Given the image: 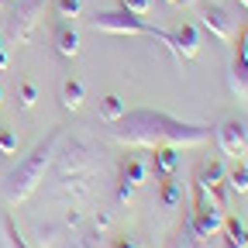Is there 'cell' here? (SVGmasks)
<instances>
[{
  "label": "cell",
  "mask_w": 248,
  "mask_h": 248,
  "mask_svg": "<svg viewBox=\"0 0 248 248\" xmlns=\"http://www.w3.org/2000/svg\"><path fill=\"white\" fill-rule=\"evenodd\" d=\"M210 124H190V121H179L166 110H124L114 128L110 138L117 145H131V148H159V145H176V148H200L210 141Z\"/></svg>",
  "instance_id": "obj_1"
},
{
  "label": "cell",
  "mask_w": 248,
  "mask_h": 248,
  "mask_svg": "<svg viewBox=\"0 0 248 248\" xmlns=\"http://www.w3.org/2000/svg\"><path fill=\"white\" fill-rule=\"evenodd\" d=\"M62 152L55 148V179H52V193L66 203H76L83 197L93 193L97 186V176H100V148L93 145L90 138H66L62 135Z\"/></svg>",
  "instance_id": "obj_2"
},
{
  "label": "cell",
  "mask_w": 248,
  "mask_h": 248,
  "mask_svg": "<svg viewBox=\"0 0 248 248\" xmlns=\"http://www.w3.org/2000/svg\"><path fill=\"white\" fill-rule=\"evenodd\" d=\"M59 141H62V128H52L35 148H31V155H24V159L17 162V169L7 172V179H4V200H7V207H17L31 193H38V186L45 183V172L52 169Z\"/></svg>",
  "instance_id": "obj_3"
},
{
  "label": "cell",
  "mask_w": 248,
  "mask_h": 248,
  "mask_svg": "<svg viewBox=\"0 0 248 248\" xmlns=\"http://www.w3.org/2000/svg\"><path fill=\"white\" fill-rule=\"evenodd\" d=\"M90 28H93V31H104V35H148V38H159L162 45H169V31L152 28V24H145L138 14H128V11L97 14V17H90Z\"/></svg>",
  "instance_id": "obj_4"
},
{
  "label": "cell",
  "mask_w": 248,
  "mask_h": 248,
  "mask_svg": "<svg viewBox=\"0 0 248 248\" xmlns=\"http://www.w3.org/2000/svg\"><path fill=\"white\" fill-rule=\"evenodd\" d=\"M45 4L48 0H17V7L4 17V35H7L11 45H24L35 35V28L45 17Z\"/></svg>",
  "instance_id": "obj_5"
},
{
  "label": "cell",
  "mask_w": 248,
  "mask_h": 248,
  "mask_svg": "<svg viewBox=\"0 0 248 248\" xmlns=\"http://www.w3.org/2000/svg\"><path fill=\"white\" fill-rule=\"evenodd\" d=\"M152 176V166L145 159V152H135V155H124L121 162V172H117V203H131L135 190Z\"/></svg>",
  "instance_id": "obj_6"
},
{
  "label": "cell",
  "mask_w": 248,
  "mask_h": 248,
  "mask_svg": "<svg viewBox=\"0 0 248 248\" xmlns=\"http://www.w3.org/2000/svg\"><path fill=\"white\" fill-rule=\"evenodd\" d=\"M214 138H217V145H221V152L228 159H241L248 152V124L241 117H224L214 128Z\"/></svg>",
  "instance_id": "obj_7"
},
{
  "label": "cell",
  "mask_w": 248,
  "mask_h": 248,
  "mask_svg": "<svg viewBox=\"0 0 248 248\" xmlns=\"http://www.w3.org/2000/svg\"><path fill=\"white\" fill-rule=\"evenodd\" d=\"M224 228V210H217L210 203H200L190 210V217H186V231H190L197 241H207V238H217Z\"/></svg>",
  "instance_id": "obj_8"
},
{
  "label": "cell",
  "mask_w": 248,
  "mask_h": 248,
  "mask_svg": "<svg viewBox=\"0 0 248 248\" xmlns=\"http://www.w3.org/2000/svg\"><path fill=\"white\" fill-rule=\"evenodd\" d=\"M197 7H200V24L210 31L217 42H231L234 38V21H231V14L221 4H207V0H200Z\"/></svg>",
  "instance_id": "obj_9"
},
{
  "label": "cell",
  "mask_w": 248,
  "mask_h": 248,
  "mask_svg": "<svg viewBox=\"0 0 248 248\" xmlns=\"http://www.w3.org/2000/svg\"><path fill=\"white\" fill-rule=\"evenodd\" d=\"M169 48L176 52V59H183V62H190V59H197L200 55V31H197V24H179L176 31H169Z\"/></svg>",
  "instance_id": "obj_10"
},
{
  "label": "cell",
  "mask_w": 248,
  "mask_h": 248,
  "mask_svg": "<svg viewBox=\"0 0 248 248\" xmlns=\"http://www.w3.org/2000/svg\"><path fill=\"white\" fill-rule=\"evenodd\" d=\"M155 179H166L179 169V148L176 145H159V148H152V159H148Z\"/></svg>",
  "instance_id": "obj_11"
},
{
  "label": "cell",
  "mask_w": 248,
  "mask_h": 248,
  "mask_svg": "<svg viewBox=\"0 0 248 248\" xmlns=\"http://www.w3.org/2000/svg\"><path fill=\"white\" fill-rule=\"evenodd\" d=\"M55 52H59L62 59L79 55V35H76V28H73L69 21H59V24H55Z\"/></svg>",
  "instance_id": "obj_12"
},
{
  "label": "cell",
  "mask_w": 248,
  "mask_h": 248,
  "mask_svg": "<svg viewBox=\"0 0 248 248\" xmlns=\"http://www.w3.org/2000/svg\"><path fill=\"white\" fill-rule=\"evenodd\" d=\"M83 100H86V86H83V79H62V90H59V104L66 107V110H79L83 107Z\"/></svg>",
  "instance_id": "obj_13"
},
{
  "label": "cell",
  "mask_w": 248,
  "mask_h": 248,
  "mask_svg": "<svg viewBox=\"0 0 248 248\" xmlns=\"http://www.w3.org/2000/svg\"><path fill=\"white\" fill-rule=\"evenodd\" d=\"M179 203H183V183H179L176 172H172V176L159 179V207H162V210H176Z\"/></svg>",
  "instance_id": "obj_14"
},
{
  "label": "cell",
  "mask_w": 248,
  "mask_h": 248,
  "mask_svg": "<svg viewBox=\"0 0 248 248\" xmlns=\"http://www.w3.org/2000/svg\"><path fill=\"white\" fill-rule=\"evenodd\" d=\"M224 241L228 248H248V228L238 221V217H224Z\"/></svg>",
  "instance_id": "obj_15"
},
{
  "label": "cell",
  "mask_w": 248,
  "mask_h": 248,
  "mask_svg": "<svg viewBox=\"0 0 248 248\" xmlns=\"http://www.w3.org/2000/svg\"><path fill=\"white\" fill-rule=\"evenodd\" d=\"M224 176H228V169H224V162H203L200 166V172H197V186H224Z\"/></svg>",
  "instance_id": "obj_16"
},
{
  "label": "cell",
  "mask_w": 248,
  "mask_h": 248,
  "mask_svg": "<svg viewBox=\"0 0 248 248\" xmlns=\"http://www.w3.org/2000/svg\"><path fill=\"white\" fill-rule=\"evenodd\" d=\"M0 245H4V248H31V245L21 238V231H17V224L11 221V217L0 221Z\"/></svg>",
  "instance_id": "obj_17"
},
{
  "label": "cell",
  "mask_w": 248,
  "mask_h": 248,
  "mask_svg": "<svg viewBox=\"0 0 248 248\" xmlns=\"http://www.w3.org/2000/svg\"><path fill=\"white\" fill-rule=\"evenodd\" d=\"M224 183L231 186L234 193H248V162L245 159H234V169L224 176Z\"/></svg>",
  "instance_id": "obj_18"
},
{
  "label": "cell",
  "mask_w": 248,
  "mask_h": 248,
  "mask_svg": "<svg viewBox=\"0 0 248 248\" xmlns=\"http://www.w3.org/2000/svg\"><path fill=\"white\" fill-rule=\"evenodd\" d=\"M124 110H128V107H124V100L117 97V93H107V97L100 100V121H104V124H114Z\"/></svg>",
  "instance_id": "obj_19"
},
{
  "label": "cell",
  "mask_w": 248,
  "mask_h": 248,
  "mask_svg": "<svg viewBox=\"0 0 248 248\" xmlns=\"http://www.w3.org/2000/svg\"><path fill=\"white\" fill-rule=\"evenodd\" d=\"M69 248H107V245H104V231L86 228V231H79V234L69 241Z\"/></svg>",
  "instance_id": "obj_20"
},
{
  "label": "cell",
  "mask_w": 248,
  "mask_h": 248,
  "mask_svg": "<svg viewBox=\"0 0 248 248\" xmlns=\"http://www.w3.org/2000/svg\"><path fill=\"white\" fill-rule=\"evenodd\" d=\"M228 90L234 93V97H238L241 104H248V76H245V73H241L238 66H234V69L228 73Z\"/></svg>",
  "instance_id": "obj_21"
},
{
  "label": "cell",
  "mask_w": 248,
  "mask_h": 248,
  "mask_svg": "<svg viewBox=\"0 0 248 248\" xmlns=\"http://www.w3.org/2000/svg\"><path fill=\"white\" fill-rule=\"evenodd\" d=\"M17 100H21V107H24V110H31V107L38 104V86L31 83V79H24V83L17 86Z\"/></svg>",
  "instance_id": "obj_22"
},
{
  "label": "cell",
  "mask_w": 248,
  "mask_h": 248,
  "mask_svg": "<svg viewBox=\"0 0 248 248\" xmlns=\"http://www.w3.org/2000/svg\"><path fill=\"white\" fill-rule=\"evenodd\" d=\"M55 11H59V17H62V21L79 17V11H83V0H55Z\"/></svg>",
  "instance_id": "obj_23"
},
{
  "label": "cell",
  "mask_w": 248,
  "mask_h": 248,
  "mask_svg": "<svg viewBox=\"0 0 248 248\" xmlns=\"http://www.w3.org/2000/svg\"><path fill=\"white\" fill-rule=\"evenodd\" d=\"M59 231H62L59 224H38V228H35V234H38V248H52V241H55Z\"/></svg>",
  "instance_id": "obj_24"
},
{
  "label": "cell",
  "mask_w": 248,
  "mask_h": 248,
  "mask_svg": "<svg viewBox=\"0 0 248 248\" xmlns=\"http://www.w3.org/2000/svg\"><path fill=\"white\" fill-rule=\"evenodd\" d=\"M17 152V135L11 128H0V155H14Z\"/></svg>",
  "instance_id": "obj_25"
},
{
  "label": "cell",
  "mask_w": 248,
  "mask_h": 248,
  "mask_svg": "<svg viewBox=\"0 0 248 248\" xmlns=\"http://www.w3.org/2000/svg\"><path fill=\"white\" fill-rule=\"evenodd\" d=\"M234 66L248 76V28L241 31V38H238V62H234Z\"/></svg>",
  "instance_id": "obj_26"
},
{
  "label": "cell",
  "mask_w": 248,
  "mask_h": 248,
  "mask_svg": "<svg viewBox=\"0 0 248 248\" xmlns=\"http://www.w3.org/2000/svg\"><path fill=\"white\" fill-rule=\"evenodd\" d=\"M110 248H148V245H145V238H138V234H121V238L110 241Z\"/></svg>",
  "instance_id": "obj_27"
},
{
  "label": "cell",
  "mask_w": 248,
  "mask_h": 248,
  "mask_svg": "<svg viewBox=\"0 0 248 248\" xmlns=\"http://www.w3.org/2000/svg\"><path fill=\"white\" fill-rule=\"evenodd\" d=\"M148 7H152V0H121V11H128V14H148Z\"/></svg>",
  "instance_id": "obj_28"
},
{
  "label": "cell",
  "mask_w": 248,
  "mask_h": 248,
  "mask_svg": "<svg viewBox=\"0 0 248 248\" xmlns=\"http://www.w3.org/2000/svg\"><path fill=\"white\" fill-rule=\"evenodd\" d=\"M183 248H210L207 241H197L190 231H186V224H183Z\"/></svg>",
  "instance_id": "obj_29"
},
{
  "label": "cell",
  "mask_w": 248,
  "mask_h": 248,
  "mask_svg": "<svg viewBox=\"0 0 248 248\" xmlns=\"http://www.w3.org/2000/svg\"><path fill=\"white\" fill-rule=\"evenodd\" d=\"M79 224H83V214H79V210H69L66 221H62V228H79Z\"/></svg>",
  "instance_id": "obj_30"
},
{
  "label": "cell",
  "mask_w": 248,
  "mask_h": 248,
  "mask_svg": "<svg viewBox=\"0 0 248 248\" xmlns=\"http://www.w3.org/2000/svg\"><path fill=\"white\" fill-rule=\"evenodd\" d=\"M90 228H97V231H107V228H110V214H97Z\"/></svg>",
  "instance_id": "obj_31"
},
{
  "label": "cell",
  "mask_w": 248,
  "mask_h": 248,
  "mask_svg": "<svg viewBox=\"0 0 248 248\" xmlns=\"http://www.w3.org/2000/svg\"><path fill=\"white\" fill-rule=\"evenodd\" d=\"M7 62H11V52H7V42H0V73L7 69Z\"/></svg>",
  "instance_id": "obj_32"
},
{
  "label": "cell",
  "mask_w": 248,
  "mask_h": 248,
  "mask_svg": "<svg viewBox=\"0 0 248 248\" xmlns=\"http://www.w3.org/2000/svg\"><path fill=\"white\" fill-rule=\"evenodd\" d=\"M176 4H179V7H197L200 0H176Z\"/></svg>",
  "instance_id": "obj_33"
},
{
  "label": "cell",
  "mask_w": 248,
  "mask_h": 248,
  "mask_svg": "<svg viewBox=\"0 0 248 248\" xmlns=\"http://www.w3.org/2000/svg\"><path fill=\"white\" fill-rule=\"evenodd\" d=\"M0 104H4V86H0Z\"/></svg>",
  "instance_id": "obj_34"
},
{
  "label": "cell",
  "mask_w": 248,
  "mask_h": 248,
  "mask_svg": "<svg viewBox=\"0 0 248 248\" xmlns=\"http://www.w3.org/2000/svg\"><path fill=\"white\" fill-rule=\"evenodd\" d=\"M166 4H176V0H166Z\"/></svg>",
  "instance_id": "obj_35"
},
{
  "label": "cell",
  "mask_w": 248,
  "mask_h": 248,
  "mask_svg": "<svg viewBox=\"0 0 248 248\" xmlns=\"http://www.w3.org/2000/svg\"><path fill=\"white\" fill-rule=\"evenodd\" d=\"M241 4H245V7H248V0H241Z\"/></svg>",
  "instance_id": "obj_36"
}]
</instances>
